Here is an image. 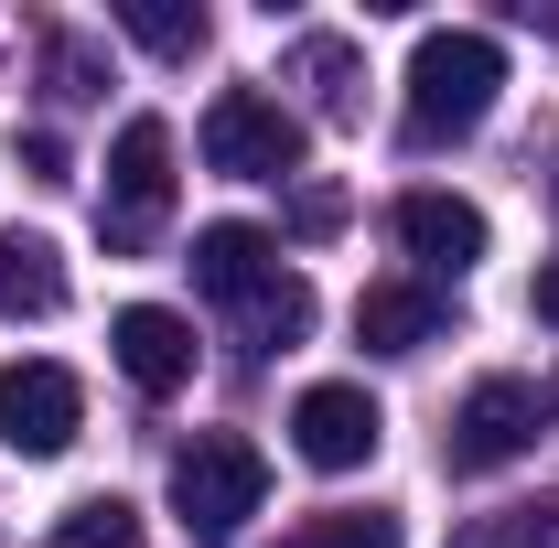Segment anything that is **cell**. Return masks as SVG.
Returning <instances> with one entry per match:
<instances>
[{
	"instance_id": "cell-1",
	"label": "cell",
	"mask_w": 559,
	"mask_h": 548,
	"mask_svg": "<svg viewBox=\"0 0 559 548\" xmlns=\"http://www.w3.org/2000/svg\"><path fill=\"white\" fill-rule=\"evenodd\" d=\"M495 86H506V44L495 33H474V22L419 33V55H409V151H441V140L485 130Z\"/></svg>"
},
{
	"instance_id": "cell-2",
	"label": "cell",
	"mask_w": 559,
	"mask_h": 548,
	"mask_svg": "<svg viewBox=\"0 0 559 548\" xmlns=\"http://www.w3.org/2000/svg\"><path fill=\"white\" fill-rule=\"evenodd\" d=\"M259 505H270V452H259V441L194 430V441L173 452V516H183L194 538H237Z\"/></svg>"
},
{
	"instance_id": "cell-3",
	"label": "cell",
	"mask_w": 559,
	"mask_h": 548,
	"mask_svg": "<svg viewBox=\"0 0 559 548\" xmlns=\"http://www.w3.org/2000/svg\"><path fill=\"white\" fill-rule=\"evenodd\" d=\"M538 430H549V398L527 377H474L463 409H452V430H441V463L452 474H495V463L538 452Z\"/></svg>"
},
{
	"instance_id": "cell-4",
	"label": "cell",
	"mask_w": 559,
	"mask_h": 548,
	"mask_svg": "<svg viewBox=\"0 0 559 548\" xmlns=\"http://www.w3.org/2000/svg\"><path fill=\"white\" fill-rule=\"evenodd\" d=\"M162 215H173V130H162V119H130V130L108 140V194H97V226H108V248H151V237H162Z\"/></svg>"
},
{
	"instance_id": "cell-5",
	"label": "cell",
	"mask_w": 559,
	"mask_h": 548,
	"mask_svg": "<svg viewBox=\"0 0 559 548\" xmlns=\"http://www.w3.org/2000/svg\"><path fill=\"white\" fill-rule=\"evenodd\" d=\"M205 162L237 172V183H290L301 172V119L280 97H259V86H226L205 108Z\"/></svg>"
},
{
	"instance_id": "cell-6",
	"label": "cell",
	"mask_w": 559,
	"mask_h": 548,
	"mask_svg": "<svg viewBox=\"0 0 559 548\" xmlns=\"http://www.w3.org/2000/svg\"><path fill=\"white\" fill-rule=\"evenodd\" d=\"M75 430H86V388H75V366H55V355H22V366H0V452H22V463H55Z\"/></svg>"
},
{
	"instance_id": "cell-7",
	"label": "cell",
	"mask_w": 559,
	"mask_h": 548,
	"mask_svg": "<svg viewBox=\"0 0 559 548\" xmlns=\"http://www.w3.org/2000/svg\"><path fill=\"white\" fill-rule=\"evenodd\" d=\"M377 441H388V409H377L355 377H323V388L290 398V452H301L312 474H366Z\"/></svg>"
},
{
	"instance_id": "cell-8",
	"label": "cell",
	"mask_w": 559,
	"mask_h": 548,
	"mask_svg": "<svg viewBox=\"0 0 559 548\" xmlns=\"http://www.w3.org/2000/svg\"><path fill=\"white\" fill-rule=\"evenodd\" d=\"M108 355H119V377H130L140 398H173V388H194V323H183V312H162V301L108 312Z\"/></svg>"
},
{
	"instance_id": "cell-9",
	"label": "cell",
	"mask_w": 559,
	"mask_h": 548,
	"mask_svg": "<svg viewBox=\"0 0 559 548\" xmlns=\"http://www.w3.org/2000/svg\"><path fill=\"white\" fill-rule=\"evenodd\" d=\"M183 270H194L205 301H237V312H248V301L280 279V237L248 226V215H215V226H194V259H183Z\"/></svg>"
},
{
	"instance_id": "cell-10",
	"label": "cell",
	"mask_w": 559,
	"mask_h": 548,
	"mask_svg": "<svg viewBox=\"0 0 559 548\" xmlns=\"http://www.w3.org/2000/svg\"><path fill=\"white\" fill-rule=\"evenodd\" d=\"M399 248H409L419 270H474L485 259V205L419 183V194H399Z\"/></svg>"
},
{
	"instance_id": "cell-11",
	"label": "cell",
	"mask_w": 559,
	"mask_h": 548,
	"mask_svg": "<svg viewBox=\"0 0 559 548\" xmlns=\"http://www.w3.org/2000/svg\"><path fill=\"white\" fill-rule=\"evenodd\" d=\"M355 344H366V355H419V344H441V290H430V279H366Z\"/></svg>"
},
{
	"instance_id": "cell-12",
	"label": "cell",
	"mask_w": 559,
	"mask_h": 548,
	"mask_svg": "<svg viewBox=\"0 0 559 548\" xmlns=\"http://www.w3.org/2000/svg\"><path fill=\"white\" fill-rule=\"evenodd\" d=\"M44 312H66V259H55V237H0V323H44Z\"/></svg>"
},
{
	"instance_id": "cell-13",
	"label": "cell",
	"mask_w": 559,
	"mask_h": 548,
	"mask_svg": "<svg viewBox=\"0 0 559 548\" xmlns=\"http://www.w3.org/2000/svg\"><path fill=\"white\" fill-rule=\"evenodd\" d=\"M290 75H301V86H312V108H323V119H355V44L345 33H301V44H290Z\"/></svg>"
},
{
	"instance_id": "cell-14",
	"label": "cell",
	"mask_w": 559,
	"mask_h": 548,
	"mask_svg": "<svg viewBox=\"0 0 559 548\" xmlns=\"http://www.w3.org/2000/svg\"><path fill=\"white\" fill-rule=\"evenodd\" d=\"M280 548H409V527L388 505H323V516H301Z\"/></svg>"
},
{
	"instance_id": "cell-15",
	"label": "cell",
	"mask_w": 559,
	"mask_h": 548,
	"mask_svg": "<svg viewBox=\"0 0 559 548\" xmlns=\"http://www.w3.org/2000/svg\"><path fill=\"white\" fill-rule=\"evenodd\" d=\"M44 548H151V538H140V505H130V495H86V505L55 516V538H44Z\"/></svg>"
},
{
	"instance_id": "cell-16",
	"label": "cell",
	"mask_w": 559,
	"mask_h": 548,
	"mask_svg": "<svg viewBox=\"0 0 559 548\" xmlns=\"http://www.w3.org/2000/svg\"><path fill=\"white\" fill-rule=\"evenodd\" d=\"M119 33L130 44H151V55H205V11H183V0H119Z\"/></svg>"
},
{
	"instance_id": "cell-17",
	"label": "cell",
	"mask_w": 559,
	"mask_h": 548,
	"mask_svg": "<svg viewBox=\"0 0 559 548\" xmlns=\"http://www.w3.org/2000/svg\"><path fill=\"white\" fill-rule=\"evenodd\" d=\"M312 334V290H301V279L280 270L270 290H259V301H248V344H259V355H290V344Z\"/></svg>"
},
{
	"instance_id": "cell-18",
	"label": "cell",
	"mask_w": 559,
	"mask_h": 548,
	"mask_svg": "<svg viewBox=\"0 0 559 548\" xmlns=\"http://www.w3.org/2000/svg\"><path fill=\"white\" fill-rule=\"evenodd\" d=\"M452 548H559V495H538V505H495V516H474Z\"/></svg>"
},
{
	"instance_id": "cell-19",
	"label": "cell",
	"mask_w": 559,
	"mask_h": 548,
	"mask_svg": "<svg viewBox=\"0 0 559 548\" xmlns=\"http://www.w3.org/2000/svg\"><path fill=\"white\" fill-rule=\"evenodd\" d=\"M44 75H55V97H97V55H86L75 33H55V44H44Z\"/></svg>"
},
{
	"instance_id": "cell-20",
	"label": "cell",
	"mask_w": 559,
	"mask_h": 548,
	"mask_svg": "<svg viewBox=\"0 0 559 548\" xmlns=\"http://www.w3.org/2000/svg\"><path fill=\"white\" fill-rule=\"evenodd\" d=\"M11 162H22L33 183H66V140L55 130H11Z\"/></svg>"
},
{
	"instance_id": "cell-21",
	"label": "cell",
	"mask_w": 559,
	"mask_h": 548,
	"mask_svg": "<svg viewBox=\"0 0 559 548\" xmlns=\"http://www.w3.org/2000/svg\"><path fill=\"white\" fill-rule=\"evenodd\" d=\"M290 226H301V237H334V226H345V194H334V183H312V194L290 205Z\"/></svg>"
},
{
	"instance_id": "cell-22",
	"label": "cell",
	"mask_w": 559,
	"mask_h": 548,
	"mask_svg": "<svg viewBox=\"0 0 559 548\" xmlns=\"http://www.w3.org/2000/svg\"><path fill=\"white\" fill-rule=\"evenodd\" d=\"M527 312H538V323H559V259H538V279H527Z\"/></svg>"
}]
</instances>
